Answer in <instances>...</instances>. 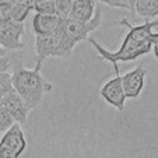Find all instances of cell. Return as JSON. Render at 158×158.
Here are the masks:
<instances>
[{
	"label": "cell",
	"instance_id": "9c48e42d",
	"mask_svg": "<svg viewBox=\"0 0 158 158\" xmlns=\"http://www.w3.org/2000/svg\"><path fill=\"white\" fill-rule=\"evenodd\" d=\"M0 144L9 147L10 150H13V151L20 157V155L24 152L25 147H27V140H25V136H24L23 129H21V125L14 123V125L4 133V136L2 137V140H0Z\"/></svg>",
	"mask_w": 158,
	"mask_h": 158
},
{
	"label": "cell",
	"instance_id": "3957f363",
	"mask_svg": "<svg viewBox=\"0 0 158 158\" xmlns=\"http://www.w3.org/2000/svg\"><path fill=\"white\" fill-rule=\"evenodd\" d=\"M35 52L36 64L35 69L41 70V66L45 59L51 56L69 57L73 53V48L66 41L60 30L51 35H35Z\"/></svg>",
	"mask_w": 158,
	"mask_h": 158
},
{
	"label": "cell",
	"instance_id": "8992f818",
	"mask_svg": "<svg viewBox=\"0 0 158 158\" xmlns=\"http://www.w3.org/2000/svg\"><path fill=\"white\" fill-rule=\"evenodd\" d=\"M101 97L108 102L109 105H112L114 108H116L118 110L125 109V101L126 95L123 91V84H122V76L120 73H116L114 78L108 80L104 85L99 89Z\"/></svg>",
	"mask_w": 158,
	"mask_h": 158
},
{
	"label": "cell",
	"instance_id": "603a6c76",
	"mask_svg": "<svg viewBox=\"0 0 158 158\" xmlns=\"http://www.w3.org/2000/svg\"><path fill=\"white\" fill-rule=\"evenodd\" d=\"M6 56V51L2 48V45H0V57H4Z\"/></svg>",
	"mask_w": 158,
	"mask_h": 158
},
{
	"label": "cell",
	"instance_id": "44dd1931",
	"mask_svg": "<svg viewBox=\"0 0 158 158\" xmlns=\"http://www.w3.org/2000/svg\"><path fill=\"white\" fill-rule=\"evenodd\" d=\"M10 69V60L9 57H0V73H6Z\"/></svg>",
	"mask_w": 158,
	"mask_h": 158
},
{
	"label": "cell",
	"instance_id": "5bb4252c",
	"mask_svg": "<svg viewBox=\"0 0 158 158\" xmlns=\"http://www.w3.org/2000/svg\"><path fill=\"white\" fill-rule=\"evenodd\" d=\"M34 11L36 14L56 15V2L55 0H38V2H34Z\"/></svg>",
	"mask_w": 158,
	"mask_h": 158
},
{
	"label": "cell",
	"instance_id": "277c9868",
	"mask_svg": "<svg viewBox=\"0 0 158 158\" xmlns=\"http://www.w3.org/2000/svg\"><path fill=\"white\" fill-rule=\"evenodd\" d=\"M101 20H102V10H101V6L97 4L94 18L89 23H80V21L67 18V20H62L59 30L63 34V36L66 38V41L69 42V45L74 49V46L78 42L85 41V39L89 38L88 35L99 27Z\"/></svg>",
	"mask_w": 158,
	"mask_h": 158
},
{
	"label": "cell",
	"instance_id": "52a82bcc",
	"mask_svg": "<svg viewBox=\"0 0 158 158\" xmlns=\"http://www.w3.org/2000/svg\"><path fill=\"white\" fill-rule=\"evenodd\" d=\"M147 76V69L144 64H139L130 72L122 76L123 91L126 98H137L144 88V78Z\"/></svg>",
	"mask_w": 158,
	"mask_h": 158
},
{
	"label": "cell",
	"instance_id": "8fae6325",
	"mask_svg": "<svg viewBox=\"0 0 158 158\" xmlns=\"http://www.w3.org/2000/svg\"><path fill=\"white\" fill-rule=\"evenodd\" d=\"M97 3L91 0H74L70 18L80 23H89L94 18Z\"/></svg>",
	"mask_w": 158,
	"mask_h": 158
},
{
	"label": "cell",
	"instance_id": "d6986e66",
	"mask_svg": "<svg viewBox=\"0 0 158 158\" xmlns=\"http://www.w3.org/2000/svg\"><path fill=\"white\" fill-rule=\"evenodd\" d=\"M106 6L115 7V9H122V10H130L134 11V2L133 0H105L104 2Z\"/></svg>",
	"mask_w": 158,
	"mask_h": 158
},
{
	"label": "cell",
	"instance_id": "ba28073f",
	"mask_svg": "<svg viewBox=\"0 0 158 158\" xmlns=\"http://www.w3.org/2000/svg\"><path fill=\"white\" fill-rule=\"evenodd\" d=\"M2 105L3 108L11 115V118L14 119L15 123L18 125H25L28 118V112H30V108L25 104V101L20 97V94L17 91H11L9 95H6L2 99Z\"/></svg>",
	"mask_w": 158,
	"mask_h": 158
},
{
	"label": "cell",
	"instance_id": "e0dca14e",
	"mask_svg": "<svg viewBox=\"0 0 158 158\" xmlns=\"http://www.w3.org/2000/svg\"><path fill=\"white\" fill-rule=\"evenodd\" d=\"M13 21V2H0V24Z\"/></svg>",
	"mask_w": 158,
	"mask_h": 158
},
{
	"label": "cell",
	"instance_id": "7a4b0ae2",
	"mask_svg": "<svg viewBox=\"0 0 158 158\" xmlns=\"http://www.w3.org/2000/svg\"><path fill=\"white\" fill-rule=\"evenodd\" d=\"M13 87L25 101L30 109H35L42 101L45 93L52 91V83L45 80L38 69L17 67L13 73Z\"/></svg>",
	"mask_w": 158,
	"mask_h": 158
},
{
	"label": "cell",
	"instance_id": "30bf717a",
	"mask_svg": "<svg viewBox=\"0 0 158 158\" xmlns=\"http://www.w3.org/2000/svg\"><path fill=\"white\" fill-rule=\"evenodd\" d=\"M60 20L57 15H45L35 14L32 18V30L35 35H51L59 31Z\"/></svg>",
	"mask_w": 158,
	"mask_h": 158
},
{
	"label": "cell",
	"instance_id": "6da1fadb",
	"mask_svg": "<svg viewBox=\"0 0 158 158\" xmlns=\"http://www.w3.org/2000/svg\"><path fill=\"white\" fill-rule=\"evenodd\" d=\"M114 24L125 25L129 30V32L126 34L125 39L120 44L118 51H115V52L108 51L106 48H104L101 44H98L91 36L87 41L95 48V51L98 52V55L102 59L106 60V62H110L114 64L115 74H116V73H120L119 66H118L119 62H130V60L137 59V57L143 56V55H147L152 49L151 36L154 34L152 32V28L158 27V20L147 21V23H143V24L133 25V24H130V21L127 18H122V20L116 21Z\"/></svg>",
	"mask_w": 158,
	"mask_h": 158
},
{
	"label": "cell",
	"instance_id": "2e32d148",
	"mask_svg": "<svg viewBox=\"0 0 158 158\" xmlns=\"http://www.w3.org/2000/svg\"><path fill=\"white\" fill-rule=\"evenodd\" d=\"M72 7L73 2H67V0L56 2V15L60 20H67V18H70V14H72Z\"/></svg>",
	"mask_w": 158,
	"mask_h": 158
},
{
	"label": "cell",
	"instance_id": "7402d4cb",
	"mask_svg": "<svg viewBox=\"0 0 158 158\" xmlns=\"http://www.w3.org/2000/svg\"><path fill=\"white\" fill-rule=\"evenodd\" d=\"M151 44H152V51H154V53H155V57L158 59V32L152 34Z\"/></svg>",
	"mask_w": 158,
	"mask_h": 158
},
{
	"label": "cell",
	"instance_id": "9a60e30c",
	"mask_svg": "<svg viewBox=\"0 0 158 158\" xmlns=\"http://www.w3.org/2000/svg\"><path fill=\"white\" fill-rule=\"evenodd\" d=\"M11 91H14L13 87V76L10 73H0V99H3L9 95Z\"/></svg>",
	"mask_w": 158,
	"mask_h": 158
},
{
	"label": "cell",
	"instance_id": "ac0fdd59",
	"mask_svg": "<svg viewBox=\"0 0 158 158\" xmlns=\"http://www.w3.org/2000/svg\"><path fill=\"white\" fill-rule=\"evenodd\" d=\"M14 119L11 115L3 108V105L0 106V131H7L13 125H14Z\"/></svg>",
	"mask_w": 158,
	"mask_h": 158
},
{
	"label": "cell",
	"instance_id": "ffe728a7",
	"mask_svg": "<svg viewBox=\"0 0 158 158\" xmlns=\"http://www.w3.org/2000/svg\"><path fill=\"white\" fill-rule=\"evenodd\" d=\"M0 158H18V155L9 147L0 144Z\"/></svg>",
	"mask_w": 158,
	"mask_h": 158
},
{
	"label": "cell",
	"instance_id": "5b68a950",
	"mask_svg": "<svg viewBox=\"0 0 158 158\" xmlns=\"http://www.w3.org/2000/svg\"><path fill=\"white\" fill-rule=\"evenodd\" d=\"M25 31L24 23L9 21L0 24V45L4 51H20L24 49V44L21 42V36Z\"/></svg>",
	"mask_w": 158,
	"mask_h": 158
},
{
	"label": "cell",
	"instance_id": "cb8c5ba5",
	"mask_svg": "<svg viewBox=\"0 0 158 158\" xmlns=\"http://www.w3.org/2000/svg\"><path fill=\"white\" fill-rule=\"evenodd\" d=\"M0 106H2V99H0Z\"/></svg>",
	"mask_w": 158,
	"mask_h": 158
},
{
	"label": "cell",
	"instance_id": "4fadbf2b",
	"mask_svg": "<svg viewBox=\"0 0 158 158\" xmlns=\"http://www.w3.org/2000/svg\"><path fill=\"white\" fill-rule=\"evenodd\" d=\"M34 10V2H13V21L24 23L31 11Z\"/></svg>",
	"mask_w": 158,
	"mask_h": 158
},
{
	"label": "cell",
	"instance_id": "7c38bea8",
	"mask_svg": "<svg viewBox=\"0 0 158 158\" xmlns=\"http://www.w3.org/2000/svg\"><path fill=\"white\" fill-rule=\"evenodd\" d=\"M134 13L147 20L158 15V2L157 0H137L134 2Z\"/></svg>",
	"mask_w": 158,
	"mask_h": 158
}]
</instances>
